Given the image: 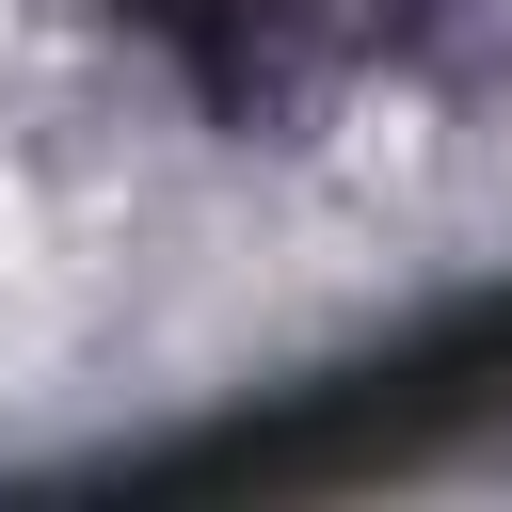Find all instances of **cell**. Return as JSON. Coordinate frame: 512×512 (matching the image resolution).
<instances>
[{
  "label": "cell",
  "instance_id": "cell-1",
  "mask_svg": "<svg viewBox=\"0 0 512 512\" xmlns=\"http://www.w3.org/2000/svg\"><path fill=\"white\" fill-rule=\"evenodd\" d=\"M480 0H128V32L224 112V128H320L352 96H400L464 48Z\"/></svg>",
  "mask_w": 512,
  "mask_h": 512
}]
</instances>
